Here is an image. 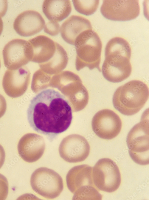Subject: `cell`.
Here are the masks:
<instances>
[{"mask_svg":"<svg viewBox=\"0 0 149 200\" xmlns=\"http://www.w3.org/2000/svg\"><path fill=\"white\" fill-rule=\"evenodd\" d=\"M7 103L4 97L0 94V118L3 116L6 110Z\"/></svg>","mask_w":149,"mask_h":200,"instance_id":"cell-22","label":"cell"},{"mask_svg":"<svg viewBox=\"0 0 149 200\" xmlns=\"http://www.w3.org/2000/svg\"><path fill=\"white\" fill-rule=\"evenodd\" d=\"M27 117L31 127L50 141L67 130L73 118L68 100L58 91L50 88L42 91L31 100Z\"/></svg>","mask_w":149,"mask_h":200,"instance_id":"cell-1","label":"cell"},{"mask_svg":"<svg viewBox=\"0 0 149 200\" xmlns=\"http://www.w3.org/2000/svg\"><path fill=\"white\" fill-rule=\"evenodd\" d=\"M5 157V151L3 147L0 144V169L4 163Z\"/></svg>","mask_w":149,"mask_h":200,"instance_id":"cell-24","label":"cell"},{"mask_svg":"<svg viewBox=\"0 0 149 200\" xmlns=\"http://www.w3.org/2000/svg\"><path fill=\"white\" fill-rule=\"evenodd\" d=\"M90 151V145L86 139L81 135L75 134L64 138L59 148L61 157L70 163L84 160L89 156Z\"/></svg>","mask_w":149,"mask_h":200,"instance_id":"cell-11","label":"cell"},{"mask_svg":"<svg viewBox=\"0 0 149 200\" xmlns=\"http://www.w3.org/2000/svg\"><path fill=\"white\" fill-rule=\"evenodd\" d=\"M3 28V23L1 17L0 16V35H1Z\"/></svg>","mask_w":149,"mask_h":200,"instance_id":"cell-25","label":"cell"},{"mask_svg":"<svg viewBox=\"0 0 149 200\" xmlns=\"http://www.w3.org/2000/svg\"><path fill=\"white\" fill-rule=\"evenodd\" d=\"M92 173V167L87 165L75 166L68 172L66 182L69 190L74 194L73 199H102L94 183Z\"/></svg>","mask_w":149,"mask_h":200,"instance_id":"cell-4","label":"cell"},{"mask_svg":"<svg viewBox=\"0 0 149 200\" xmlns=\"http://www.w3.org/2000/svg\"><path fill=\"white\" fill-rule=\"evenodd\" d=\"M60 25L58 22L50 21L44 27V31L52 36L58 34L60 31Z\"/></svg>","mask_w":149,"mask_h":200,"instance_id":"cell-20","label":"cell"},{"mask_svg":"<svg viewBox=\"0 0 149 200\" xmlns=\"http://www.w3.org/2000/svg\"><path fill=\"white\" fill-rule=\"evenodd\" d=\"M149 120L143 117L128 133L126 143L132 160L141 165L149 163Z\"/></svg>","mask_w":149,"mask_h":200,"instance_id":"cell-6","label":"cell"},{"mask_svg":"<svg viewBox=\"0 0 149 200\" xmlns=\"http://www.w3.org/2000/svg\"><path fill=\"white\" fill-rule=\"evenodd\" d=\"M92 29L90 21L86 18L72 15L66 19L60 29L62 38L67 43L75 44L78 38L85 32Z\"/></svg>","mask_w":149,"mask_h":200,"instance_id":"cell-16","label":"cell"},{"mask_svg":"<svg viewBox=\"0 0 149 200\" xmlns=\"http://www.w3.org/2000/svg\"><path fill=\"white\" fill-rule=\"evenodd\" d=\"M74 45L77 49V67L80 68L87 67L90 70L96 68L101 71L100 64L102 45L96 32L92 29L86 31Z\"/></svg>","mask_w":149,"mask_h":200,"instance_id":"cell-5","label":"cell"},{"mask_svg":"<svg viewBox=\"0 0 149 200\" xmlns=\"http://www.w3.org/2000/svg\"><path fill=\"white\" fill-rule=\"evenodd\" d=\"M91 125L97 136L105 139H111L119 133L122 123L119 116L114 112L105 109L99 111L93 116Z\"/></svg>","mask_w":149,"mask_h":200,"instance_id":"cell-10","label":"cell"},{"mask_svg":"<svg viewBox=\"0 0 149 200\" xmlns=\"http://www.w3.org/2000/svg\"><path fill=\"white\" fill-rule=\"evenodd\" d=\"M30 60L41 62L46 59L54 49L55 42L49 37L40 35L28 41Z\"/></svg>","mask_w":149,"mask_h":200,"instance_id":"cell-17","label":"cell"},{"mask_svg":"<svg viewBox=\"0 0 149 200\" xmlns=\"http://www.w3.org/2000/svg\"><path fill=\"white\" fill-rule=\"evenodd\" d=\"M7 8V0H0V16L2 17L6 13Z\"/></svg>","mask_w":149,"mask_h":200,"instance_id":"cell-23","label":"cell"},{"mask_svg":"<svg viewBox=\"0 0 149 200\" xmlns=\"http://www.w3.org/2000/svg\"><path fill=\"white\" fill-rule=\"evenodd\" d=\"M2 54L5 67L8 69H17L30 60L28 41L22 39H13L4 46Z\"/></svg>","mask_w":149,"mask_h":200,"instance_id":"cell-12","label":"cell"},{"mask_svg":"<svg viewBox=\"0 0 149 200\" xmlns=\"http://www.w3.org/2000/svg\"><path fill=\"white\" fill-rule=\"evenodd\" d=\"M72 1L76 10L79 13L86 16L94 13L97 10L99 3L98 0Z\"/></svg>","mask_w":149,"mask_h":200,"instance_id":"cell-19","label":"cell"},{"mask_svg":"<svg viewBox=\"0 0 149 200\" xmlns=\"http://www.w3.org/2000/svg\"><path fill=\"white\" fill-rule=\"evenodd\" d=\"M42 9L49 20L58 22L69 15L72 7L69 0H45L43 3Z\"/></svg>","mask_w":149,"mask_h":200,"instance_id":"cell-18","label":"cell"},{"mask_svg":"<svg viewBox=\"0 0 149 200\" xmlns=\"http://www.w3.org/2000/svg\"><path fill=\"white\" fill-rule=\"evenodd\" d=\"M131 49L125 40L119 37L110 39L105 51V59L102 71L105 78L113 83L122 82L130 75Z\"/></svg>","mask_w":149,"mask_h":200,"instance_id":"cell-2","label":"cell"},{"mask_svg":"<svg viewBox=\"0 0 149 200\" xmlns=\"http://www.w3.org/2000/svg\"><path fill=\"white\" fill-rule=\"evenodd\" d=\"M30 183L35 192L48 199L58 197L63 188V180L60 175L55 171L45 167L38 168L33 172Z\"/></svg>","mask_w":149,"mask_h":200,"instance_id":"cell-7","label":"cell"},{"mask_svg":"<svg viewBox=\"0 0 149 200\" xmlns=\"http://www.w3.org/2000/svg\"><path fill=\"white\" fill-rule=\"evenodd\" d=\"M8 183L6 178L0 173V200L5 199L8 193Z\"/></svg>","mask_w":149,"mask_h":200,"instance_id":"cell-21","label":"cell"},{"mask_svg":"<svg viewBox=\"0 0 149 200\" xmlns=\"http://www.w3.org/2000/svg\"><path fill=\"white\" fill-rule=\"evenodd\" d=\"M149 97L147 85L142 81L133 80L118 87L112 102L115 108L123 115L130 116L138 112Z\"/></svg>","mask_w":149,"mask_h":200,"instance_id":"cell-3","label":"cell"},{"mask_svg":"<svg viewBox=\"0 0 149 200\" xmlns=\"http://www.w3.org/2000/svg\"><path fill=\"white\" fill-rule=\"evenodd\" d=\"M100 11L103 16L108 19L127 21L139 16L140 7L138 0H104Z\"/></svg>","mask_w":149,"mask_h":200,"instance_id":"cell-9","label":"cell"},{"mask_svg":"<svg viewBox=\"0 0 149 200\" xmlns=\"http://www.w3.org/2000/svg\"><path fill=\"white\" fill-rule=\"evenodd\" d=\"M45 24L44 18L39 13L29 10L17 16L14 22L13 27L19 35L26 37L39 33L43 29Z\"/></svg>","mask_w":149,"mask_h":200,"instance_id":"cell-15","label":"cell"},{"mask_svg":"<svg viewBox=\"0 0 149 200\" xmlns=\"http://www.w3.org/2000/svg\"><path fill=\"white\" fill-rule=\"evenodd\" d=\"M29 77V72L24 67L15 70H6L2 83L5 92L13 98L22 96L27 89Z\"/></svg>","mask_w":149,"mask_h":200,"instance_id":"cell-13","label":"cell"},{"mask_svg":"<svg viewBox=\"0 0 149 200\" xmlns=\"http://www.w3.org/2000/svg\"><path fill=\"white\" fill-rule=\"evenodd\" d=\"M1 67V62H0V68Z\"/></svg>","mask_w":149,"mask_h":200,"instance_id":"cell-26","label":"cell"},{"mask_svg":"<svg viewBox=\"0 0 149 200\" xmlns=\"http://www.w3.org/2000/svg\"><path fill=\"white\" fill-rule=\"evenodd\" d=\"M17 149L20 156L23 160L32 163L37 161L42 156L45 149V143L41 136L29 133L20 139Z\"/></svg>","mask_w":149,"mask_h":200,"instance_id":"cell-14","label":"cell"},{"mask_svg":"<svg viewBox=\"0 0 149 200\" xmlns=\"http://www.w3.org/2000/svg\"><path fill=\"white\" fill-rule=\"evenodd\" d=\"M92 175L94 185L100 190L113 192L120 184L119 169L116 163L109 158L100 159L92 169Z\"/></svg>","mask_w":149,"mask_h":200,"instance_id":"cell-8","label":"cell"}]
</instances>
